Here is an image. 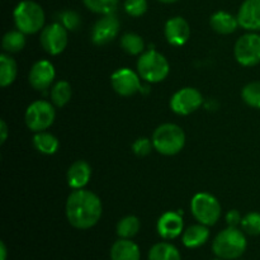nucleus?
I'll return each instance as SVG.
<instances>
[{"label": "nucleus", "instance_id": "f257e3e1", "mask_svg": "<svg viewBox=\"0 0 260 260\" xmlns=\"http://www.w3.org/2000/svg\"><path fill=\"white\" fill-rule=\"evenodd\" d=\"M66 217L69 223L78 230H88L99 222L103 206L95 193L90 190L74 189L66 201Z\"/></svg>", "mask_w": 260, "mask_h": 260}, {"label": "nucleus", "instance_id": "f03ea898", "mask_svg": "<svg viewBox=\"0 0 260 260\" xmlns=\"http://www.w3.org/2000/svg\"><path fill=\"white\" fill-rule=\"evenodd\" d=\"M248 241L245 235L238 228L229 226L216 235L212 244V250L217 258L223 260L239 259L246 250Z\"/></svg>", "mask_w": 260, "mask_h": 260}, {"label": "nucleus", "instance_id": "7ed1b4c3", "mask_svg": "<svg viewBox=\"0 0 260 260\" xmlns=\"http://www.w3.org/2000/svg\"><path fill=\"white\" fill-rule=\"evenodd\" d=\"M154 149L165 156H173L183 150L185 134L182 127L175 123L160 124L152 134Z\"/></svg>", "mask_w": 260, "mask_h": 260}, {"label": "nucleus", "instance_id": "20e7f679", "mask_svg": "<svg viewBox=\"0 0 260 260\" xmlns=\"http://www.w3.org/2000/svg\"><path fill=\"white\" fill-rule=\"evenodd\" d=\"M15 27L24 35H35L40 32L45 25V12L38 3L33 0H23L15 7L14 13Z\"/></svg>", "mask_w": 260, "mask_h": 260}, {"label": "nucleus", "instance_id": "39448f33", "mask_svg": "<svg viewBox=\"0 0 260 260\" xmlns=\"http://www.w3.org/2000/svg\"><path fill=\"white\" fill-rule=\"evenodd\" d=\"M169 70L165 56L154 50L144 52L137 61V73L147 83H160L169 75Z\"/></svg>", "mask_w": 260, "mask_h": 260}, {"label": "nucleus", "instance_id": "423d86ee", "mask_svg": "<svg viewBox=\"0 0 260 260\" xmlns=\"http://www.w3.org/2000/svg\"><path fill=\"white\" fill-rule=\"evenodd\" d=\"M190 211L196 220L206 226H213L221 217V205L210 193H197L190 201Z\"/></svg>", "mask_w": 260, "mask_h": 260}, {"label": "nucleus", "instance_id": "0eeeda50", "mask_svg": "<svg viewBox=\"0 0 260 260\" xmlns=\"http://www.w3.org/2000/svg\"><path fill=\"white\" fill-rule=\"evenodd\" d=\"M55 108L50 102L36 101L25 111L24 121L28 128L37 134L51 127L55 121Z\"/></svg>", "mask_w": 260, "mask_h": 260}, {"label": "nucleus", "instance_id": "6e6552de", "mask_svg": "<svg viewBox=\"0 0 260 260\" xmlns=\"http://www.w3.org/2000/svg\"><path fill=\"white\" fill-rule=\"evenodd\" d=\"M234 55L240 65L250 68L260 63V35L246 33L235 43Z\"/></svg>", "mask_w": 260, "mask_h": 260}, {"label": "nucleus", "instance_id": "1a4fd4ad", "mask_svg": "<svg viewBox=\"0 0 260 260\" xmlns=\"http://www.w3.org/2000/svg\"><path fill=\"white\" fill-rule=\"evenodd\" d=\"M40 42L48 55H58L68 46V29L61 23H52L42 29Z\"/></svg>", "mask_w": 260, "mask_h": 260}, {"label": "nucleus", "instance_id": "9d476101", "mask_svg": "<svg viewBox=\"0 0 260 260\" xmlns=\"http://www.w3.org/2000/svg\"><path fill=\"white\" fill-rule=\"evenodd\" d=\"M203 104V96L194 88H183L178 90L170 99V108L179 116H188L197 111Z\"/></svg>", "mask_w": 260, "mask_h": 260}, {"label": "nucleus", "instance_id": "9b49d317", "mask_svg": "<svg viewBox=\"0 0 260 260\" xmlns=\"http://www.w3.org/2000/svg\"><path fill=\"white\" fill-rule=\"evenodd\" d=\"M119 20L113 13L104 14L98 19L91 30V41L96 46H104L112 42L119 33Z\"/></svg>", "mask_w": 260, "mask_h": 260}, {"label": "nucleus", "instance_id": "f8f14e48", "mask_svg": "<svg viewBox=\"0 0 260 260\" xmlns=\"http://www.w3.org/2000/svg\"><path fill=\"white\" fill-rule=\"evenodd\" d=\"M111 84L114 91L121 96H132L141 89L140 75L127 68L114 71L111 76Z\"/></svg>", "mask_w": 260, "mask_h": 260}, {"label": "nucleus", "instance_id": "ddd939ff", "mask_svg": "<svg viewBox=\"0 0 260 260\" xmlns=\"http://www.w3.org/2000/svg\"><path fill=\"white\" fill-rule=\"evenodd\" d=\"M55 68L50 61H37L29 71V84L36 90L43 91L50 88L55 80Z\"/></svg>", "mask_w": 260, "mask_h": 260}, {"label": "nucleus", "instance_id": "4468645a", "mask_svg": "<svg viewBox=\"0 0 260 260\" xmlns=\"http://www.w3.org/2000/svg\"><path fill=\"white\" fill-rule=\"evenodd\" d=\"M239 25L249 32L260 30V0H244L238 12Z\"/></svg>", "mask_w": 260, "mask_h": 260}, {"label": "nucleus", "instance_id": "2eb2a0df", "mask_svg": "<svg viewBox=\"0 0 260 260\" xmlns=\"http://www.w3.org/2000/svg\"><path fill=\"white\" fill-rule=\"evenodd\" d=\"M164 35L172 46L179 47L185 45L190 37V27L187 20L182 17H173L167 22Z\"/></svg>", "mask_w": 260, "mask_h": 260}, {"label": "nucleus", "instance_id": "dca6fc26", "mask_svg": "<svg viewBox=\"0 0 260 260\" xmlns=\"http://www.w3.org/2000/svg\"><path fill=\"white\" fill-rule=\"evenodd\" d=\"M183 228H184V222H183L182 215L173 211L165 212L164 215L160 216L156 225L157 234L165 240H173L182 235Z\"/></svg>", "mask_w": 260, "mask_h": 260}, {"label": "nucleus", "instance_id": "f3484780", "mask_svg": "<svg viewBox=\"0 0 260 260\" xmlns=\"http://www.w3.org/2000/svg\"><path fill=\"white\" fill-rule=\"evenodd\" d=\"M91 177V168L84 160L73 162L68 170V184L73 189H83Z\"/></svg>", "mask_w": 260, "mask_h": 260}, {"label": "nucleus", "instance_id": "a211bd4d", "mask_svg": "<svg viewBox=\"0 0 260 260\" xmlns=\"http://www.w3.org/2000/svg\"><path fill=\"white\" fill-rule=\"evenodd\" d=\"M141 251L131 239H119L112 245L111 260H140Z\"/></svg>", "mask_w": 260, "mask_h": 260}, {"label": "nucleus", "instance_id": "6ab92c4d", "mask_svg": "<svg viewBox=\"0 0 260 260\" xmlns=\"http://www.w3.org/2000/svg\"><path fill=\"white\" fill-rule=\"evenodd\" d=\"M210 239V230L208 226L198 223V225H192L183 233L182 241L185 248L188 249H197L200 246L205 245Z\"/></svg>", "mask_w": 260, "mask_h": 260}, {"label": "nucleus", "instance_id": "aec40b11", "mask_svg": "<svg viewBox=\"0 0 260 260\" xmlns=\"http://www.w3.org/2000/svg\"><path fill=\"white\" fill-rule=\"evenodd\" d=\"M210 24L211 28L220 35H231L238 28L239 20L238 17H234L230 13L220 10L211 15Z\"/></svg>", "mask_w": 260, "mask_h": 260}, {"label": "nucleus", "instance_id": "412c9836", "mask_svg": "<svg viewBox=\"0 0 260 260\" xmlns=\"http://www.w3.org/2000/svg\"><path fill=\"white\" fill-rule=\"evenodd\" d=\"M149 260H182L180 251L170 243H157L150 249Z\"/></svg>", "mask_w": 260, "mask_h": 260}, {"label": "nucleus", "instance_id": "4be33fe9", "mask_svg": "<svg viewBox=\"0 0 260 260\" xmlns=\"http://www.w3.org/2000/svg\"><path fill=\"white\" fill-rule=\"evenodd\" d=\"M33 145H35L36 150L40 151L41 154L53 155L58 150L60 142H58V140L53 135L42 131L37 132L35 135V137H33Z\"/></svg>", "mask_w": 260, "mask_h": 260}, {"label": "nucleus", "instance_id": "5701e85b", "mask_svg": "<svg viewBox=\"0 0 260 260\" xmlns=\"http://www.w3.org/2000/svg\"><path fill=\"white\" fill-rule=\"evenodd\" d=\"M18 74L17 62L7 53L0 56V85L3 88L10 85L15 80Z\"/></svg>", "mask_w": 260, "mask_h": 260}, {"label": "nucleus", "instance_id": "b1692460", "mask_svg": "<svg viewBox=\"0 0 260 260\" xmlns=\"http://www.w3.org/2000/svg\"><path fill=\"white\" fill-rule=\"evenodd\" d=\"M71 95H73V89H71L70 84L65 80L56 83L51 90V101H52L53 106L58 107V108L65 107L70 102Z\"/></svg>", "mask_w": 260, "mask_h": 260}, {"label": "nucleus", "instance_id": "393cba45", "mask_svg": "<svg viewBox=\"0 0 260 260\" xmlns=\"http://www.w3.org/2000/svg\"><path fill=\"white\" fill-rule=\"evenodd\" d=\"M141 222L136 216H126L117 223V235L119 239H132L139 234Z\"/></svg>", "mask_w": 260, "mask_h": 260}, {"label": "nucleus", "instance_id": "a878e982", "mask_svg": "<svg viewBox=\"0 0 260 260\" xmlns=\"http://www.w3.org/2000/svg\"><path fill=\"white\" fill-rule=\"evenodd\" d=\"M25 37L20 30H9L3 37V50L7 53H17L24 48Z\"/></svg>", "mask_w": 260, "mask_h": 260}, {"label": "nucleus", "instance_id": "bb28decb", "mask_svg": "<svg viewBox=\"0 0 260 260\" xmlns=\"http://www.w3.org/2000/svg\"><path fill=\"white\" fill-rule=\"evenodd\" d=\"M121 47L128 55L136 56L144 52L145 42L141 36L137 33H126L121 38Z\"/></svg>", "mask_w": 260, "mask_h": 260}, {"label": "nucleus", "instance_id": "cd10ccee", "mask_svg": "<svg viewBox=\"0 0 260 260\" xmlns=\"http://www.w3.org/2000/svg\"><path fill=\"white\" fill-rule=\"evenodd\" d=\"M241 98L251 108L260 109V81L246 84L241 90Z\"/></svg>", "mask_w": 260, "mask_h": 260}, {"label": "nucleus", "instance_id": "c85d7f7f", "mask_svg": "<svg viewBox=\"0 0 260 260\" xmlns=\"http://www.w3.org/2000/svg\"><path fill=\"white\" fill-rule=\"evenodd\" d=\"M119 0H83L84 5L96 14H111L114 13Z\"/></svg>", "mask_w": 260, "mask_h": 260}, {"label": "nucleus", "instance_id": "c756f323", "mask_svg": "<svg viewBox=\"0 0 260 260\" xmlns=\"http://www.w3.org/2000/svg\"><path fill=\"white\" fill-rule=\"evenodd\" d=\"M241 228L245 234L250 236L260 235V213L250 212L241 220Z\"/></svg>", "mask_w": 260, "mask_h": 260}, {"label": "nucleus", "instance_id": "7c9ffc66", "mask_svg": "<svg viewBox=\"0 0 260 260\" xmlns=\"http://www.w3.org/2000/svg\"><path fill=\"white\" fill-rule=\"evenodd\" d=\"M123 8L127 14L137 18L146 13L149 4H147V0H124Z\"/></svg>", "mask_w": 260, "mask_h": 260}, {"label": "nucleus", "instance_id": "2f4dec72", "mask_svg": "<svg viewBox=\"0 0 260 260\" xmlns=\"http://www.w3.org/2000/svg\"><path fill=\"white\" fill-rule=\"evenodd\" d=\"M61 24L66 29L74 30L80 25V17L74 10H66V12L61 13Z\"/></svg>", "mask_w": 260, "mask_h": 260}, {"label": "nucleus", "instance_id": "473e14b6", "mask_svg": "<svg viewBox=\"0 0 260 260\" xmlns=\"http://www.w3.org/2000/svg\"><path fill=\"white\" fill-rule=\"evenodd\" d=\"M154 144H152V140L149 139H137L136 141L132 145V151L137 155V156H146L151 152Z\"/></svg>", "mask_w": 260, "mask_h": 260}, {"label": "nucleus", "instance_id": "72a5a7b5", "mask_svg": "<svg viewBox=\"0 0 260 260\" xmlns=\"http://www.w3.org/2000/svg\"><path fill=\"white\" fill-rule=\"evenodd\" d=\"M241 220H243V218H241L240 212L236 210L229 211L228 215H226V222H228V225L231 226V228H236L238 225H240Z\"/></svg>", "mask_w": 260, "mask_h": 260}, {"label": "nucleus", "instance_id": "f704fd0d", "mask_svg": "<svg viewBox=\"0 0 260 260\" xmlns=\"http://www.w3.org/2000/svg\"><path fill=\"white\" fill-rule=\"evenodd\" d=\"M0 132H2V140H0V144H4L5 141H7V137H8V126L7 123H5L4 119H2V122H0Z\"/></svg>", "mask_w": 260, "mask_h": 260}, {"label": "nucleus", "instance_id": "c9c22d12", "mask_svg": "<svg viewBox=\"0 0 260 260\" xmlns=\"http://www.w3.org/2000/svg\"><path fill=\"white\" fill-rule=\"evenodd\" d=\"M8 256V251H7V246H5L4 241L0 243V260H7Z\"/></svg>", "mask_w": 260, "mask_h": 260}, {"label": "nucleus", "instance_id": "e433bc0d", "mask_svg": "<svg viewBox=\"0 0 260 260\" xmlns=\"http://www.w3.org/2000/svg\"><path fill=\"white\" fill-rule=\"evenodd\" d=\"M160 3H164V4H173V3L178 2V0H157Z\"/></svg>", "mask_w": 260, "mask_h": 260}, {"label": "nucleus", "instance_id": "4c0bfd02", "mask_svg": "<svg viewBox=\"0 0 260 260\" xmlns=\"http://www.w3.org/2000/svg\"><path fill=\"white\" fill-rule=\"evenodd\" d=\"M213 260H223V259H221V258H218V259H213Z\"/></svg>", "mask_w": 260, "mask_h": 260}]
</instances>
